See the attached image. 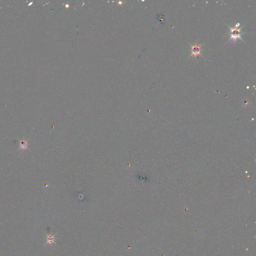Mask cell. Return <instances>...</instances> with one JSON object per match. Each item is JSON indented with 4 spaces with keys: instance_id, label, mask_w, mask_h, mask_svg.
<instances>
[{
    "instance_id": "cell-1",
    "label": "cell",
    "mask_w": 256,
    "mask_h": 256,
    "mask_svg": "<svg viewBox=\"0 0 256 256\" xmlns=\"http://www.w3.org/2000/svg\"><path fill=\"white\" fill-rule=\"evenodd\" d=\"M240 25V24L238 23L235 25V26L234 28H231L230 27L228 26V27L230 28V30H231V32L230 33V38L229 41H233L234 42H237V40L238 39H241V40H242L243 42H244L241 38L242 35L244 34V33L241 32V29L243 26H242L240 28H238Z\"/></svg>"
},
{
    "instance_id": "cell-2",
    "label": "cell",
    "mask_w": 256,
    "mask_h": 256,
    "mask_svg": "<svg viewBox=\"0 0 256 256\" xmlns=\"http://www.w3.org/2000/svg\"><path fill=\"white\" fill-rule=\"evenodd\" d=\"M190 46L191 47V51L192 54L190 57L193 56L194 57H197L198 55H200L201 56H202V55L201 54V52L202 51V50H203L202 49V47L203 46L202 45H201V44L198 45L197 44V43H196L194 45H190Z\"/></svg>"
},
{
    "instance_id": "cell-3",
    "label": "cell",
    "mask_w": 256,
    "mask_h": 256,
    "mask_svg": "<svg viewBox=\"0 0 256 256\" xmlns=\"http://www.w3.org/2000/svg\"><path fill=\"white\" fill-rule=\"evenodd\" d=\"M55 235L53 236L51 234H49V235H47V242L45 243V244H44V245H47L48 244H50V245H52L53 244H56V240H57V239L55 238Z\"/></svg>"
},
{
    "instance_id": "cell-4",
    "label": "cell",
    "mask_w": 256,
    "mask_h": 256,
    "mask_svg": "<svg viewBox=\"0 0 256 256\" xmlns=\"http://www.w3.org/2000/svg\"><path fill=\"white\" fill-rule=\"evenodd\" d=\"M28 149V140L25 139L20 140L19 141V149L21 150H26Z\"/></svg>"
}]
</instances>
